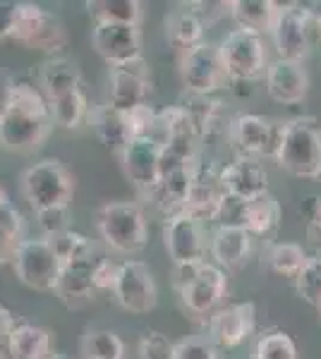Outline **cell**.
<instances>
[{"label": "cell", "mask_w": 321, "mask_h": 359, "mask_svg": "<svg viewBox=\"0 0 321 359\" xmlns=\"http://www.w3.org/2000/svg\"><path fill=\"white\" fill-rule=\"evenodd\" d=\"M51 359H67V357H63V355H53V357H51Z\"/></svg>", "instance_id": "51"}, {"label": "cell", "mask_w": 321, "mask_h": 359, "mask_svg": "<svg viewBox=\"0 0 321 359\" xmlns=\"http://www.w3.org/2000/svg\"><path fill=\"white\" fill-rule=\"evenodd\" d=\"M20 242L22 240H17L15 235L5 233V230L0 228V266H5V264L13 262L15 249H17V245H20Z\"/></svg>", "instance_id": "46"}, {"label": "cell", "mask_w": 321, "mask_h": 359, "mask_svg": "<svg viewBox=\"0 0 321 359\" xmlns=\"http://www.w3.org/2000/svg\"><path fill=\"white\" fill-rule=\"evenodd\" d=\"M268 269L276 276L283 278H297V273L302 271V266L307 264V252L302 245L297 242H276L271 249H268Z\"/></svg>", "instance_id": "32"}, {"label": "cell", "mask_w": 321, "mask_h": 359, "mask_svg": "<svg viewBox=\"0 0 321 359\" xmlns=\"http://www.w3.org/2000/svg\"><path fill=\"white\" fill-rule=\"evenodd\" d=\"M221 65L228 79L232 82H254L264 77L268 69V50L264 34L249 29H232L218 43Z\"/></svg>", "instance_id": "4"}, {"label": "cell", "mask_w": 321, "mask_h": 359, "mask_svg": "<svg viewBox=\"0 0 321 359\" xmlns=\"http://www.w3.org/2000/svg\"><path fill=\"white\" fill-rule=\"evenodd\" d=\"M89 125L94 127L96 137L101 139V144L110 151L120 154L122 149L130 144V135H127V125H125V115L120 111H115L113 106H94L89 111Z\"/></svg>", "instance_id": "27"}, {"label": "cell", "mask_w": 321, "mask_h": 359, "mask_svg": "<svg viewBox=\"0 0 321 359\" xmlns=\"http://www.w3.org/2000/svg\"><path fill=\"white\" fill-rule=\"evenodd\" d=\"M256 326V311L252 302H235L216 309L209 316L207 333L209 340L218 350H235L240 347Z\"/></svg>", "instance_id": "14"}, {"label": "cell", "mask_w": 321, "mask_h": 359, "mask_svg": "<svg viewBox=\"0 0 321 359\" xmlns=\"http://www.w3.org/2000/svg\"><path fill=\"white\" fill-rule=\"evenodd\" d=\"M173 359H221L218 347L202 335H188L180 343H175Z\"/></svg>", "instance_id": "39"}, {"label": "cell", "mask_w": 321, "mask_h": 359, "mask_svg": "<svg viewBox=\"0 0 321 359\" xmlns=\"http://www.w3.org/2000/svg\"><path fill=\"white\" fill-rule=\"evenodd\" d=\"M37 225L44 233V237H55L60 233L70 230V206H53V208H44L37 211Z\"/></svg>", "instance_id": "40"}, {"label": "cell", "mask_w": 321, "mask_h": 359, "mask_svg": "<svg viewBox=\"0 0 321 359\" xmlns=\"http://www.w3.org/2000/svg\"><path fill=\"white\" fill-rule=\"evenodd\" d=\"M278 8L281 5L271 3V0H230V17L240 29L266 34L276 22Z\"/></svg>", "instance_id": "29"}, {"label": "cell", "mask_w": 321, "mask_h": 359, "mask_svg": "<svg viewBox=\"0 0 321 359\" xmlns=\"http://www.w3.org/2000/svg\"><path fill=\"white\" fill-rule=\"evenodd\" d=\"M319 311H321V306H319Z\"/></svg>", "instance_id": "52"}, {"label": "cell", "mask_w": 321, "mask_h": 359, "mask_svg": "<svg viewBox=\"0 0 321 359\" xmlns=\"http://www.w3.org/2000/svg\"><path fill=\"white\" fill-rule=\"evenodd\" d=\"M120 264L113 259H96L94 266V290L96 292H113L118 283Z\"/></svg>", "instance_id": "41"}, {"label": "cell", "mask_w": 321, "mask_h": 359, "mask_svg": "<svg viewBox=\"0 0 321 359\" xmlns=\"http://www.w3.org/2000/svg\"><path fill=\"white\" fill-rule=\"evenodd\" d=\"M48 240V237H46ZM51 247H53L55 257L60 259V264H72V262H79V259H89L91 252H94V245L91 240L86 237L84 233L79 230H65V233L51 237Z\"/></svg>", "instance_id": "34"}, {"label": "cell", "mask_w": 321, "mask_h": 359, "mask_svg": "<svg viewBox=\"0 0 321 359\" xmlns=\"http://www.w3.org/2000/svg\"><path fill=\"white\" fill-rule=\"evenodd\" d=\"M10 41L44 53H60L67 46V32L60 17L41 8L39 3H20Z\"/></svg>", "instance_id": "6"}, {"label": "cell", "mask_w": 321, "mask_h": 359, "mask_svg": "<svg viewBox=\"0 0 321 359\" xmlns=\"http://www.w3.org/2000/svg\"><path fill=\"white\" fill-rule=\"evenodd\" d=\"M209 252L223 271L242 269L252 257V235L240 225H218L209 237Z\"/></svg>", "instance_id": "20"}, {"label": "cell", "mask_w": 321, "mask_h": 359, "mask_svg": "<svg viewBox=\"0 0 321 359\" xmlns=\"http://www.w3.org/2000/svg\"><path fill=\"white\" fill-rule=\"evenodd\" d=\"M120 161H122V170H125L127 180H130L139 192L149 194L151 189L159 184L161 142H156L154 137L132 139L120 151Z\"/></svg>", "instance_id": "16"}, {"label": "cell", "mask_w": 321, "mask_h": 359, "mask_svg": "<svg viewBox=\"0 0 321 359\" xmlns=\"http://www.w3.org/2000/svg\"><path fill=\"white\" fill-rule=\"evenodd\" d=\"M223 199H225V192H223V187L218 184V175H216V177H204L202 165H199L197 180L192 182L190 194H188V199H185L183 213H188L190 218L199 221L202 225L204 223H214V221H218V216H221Z\"/></svg>", "instance_id": "22"}, {"label": "cell", "mask_w": 321, "mask_h": 359, "mask_svg": "<svg viewBox=\"0 0 321 359\" xmlns=\"http://www.w3.org/2000/svg\"><path fill=\"white\" fill-rule=\"evenodd\" d=\"M125 115V125H127V135L132 139H144V137H154L156 123H159V111H154V106L144 103V106L134 108Z\"/></svg>", "instance_id": "37"}, {"label": "cell", "mask_w": 321, "mask_h": 359, "mask_svg": "<svg viewBox=\"0 0 321 359\" xmlns=\"http://www.w3.org/2000/svg\"><path fill=\"white\" fill-rule=\"evenodd\" d=\"M175 343L163 331L149 328L139 338V357L142 359H173Z\"/></svg>", "instance_id": "38"}, {"label": "cell", "mask_w": 321, "mask_h": 359, "mask_svg": "<svg viewBox=\"0 0 321 359\" xmlns=\"http://www.w3.org/2000/svg\"><path fill=\"white\" fill-rule=\"evenodd\" d=\"M15 326H17L15 314L5 304H0V347H5V350H8V338Z\"/></svg>", "instance_id": "47"}, {"label": "cell", "mask_w": 321, "mask_h": 359, "mask_svg": "<svg viewBox=\"0 0 321 359\" xmlns=\"http://www.w3.org/2000/svg\"><path fill=\"white\" fill-rule=\"evenodd\" d=\"M96 228L106 245L118 254H137L149 242L147 216L134 201L103 204L96 211Z\"/></svg>", "instance_id": "3"}, {"label": "cell", "mask_w": 321, "mask_h": 359, "mask_svg": "<svg viewBox=\"0 0 321 359\" xmlns=\"http://www.w3.org/2000/svg\"><path fill=\"white\" fill-rule=\"evenodd\" d=\"M204 264V262H202ZM202 264H183V266H173V285L175 290H185V287L190 285L192 280L197 278V273H199Z\"/></svg>", "instance_id": "44"}, {"label": "cell", "mask_w": 321, "mask_h": 359, "mask_svg": "<svg viewBox=\"0 0 321 359\" xmlns=\"http://www.w3.org/2000/svg\"><path fill=\"white\" fill-rule=\"evenodd\" d=\"M51 108V120L63 127V130H77V127L89 118V101H86V94L81 89L70 91V94L53 98L48 101Z\"/></svg>", "instance_id": "31"}, {"label": "cell", "mask_w": 321, "mask_h": 359, "mask_svg": "<svg viewBox=\"0 0 321 359\" xmlns=\"http://www.w3.org/2000/svg\"><path fill=\"white\" fill-rule=\"evenodd\" d=\"M317 36H319V41H321V15H317Z\"/></svg>", "instance_id": "50"}, {"label": "cell", "mask_w": 321, "mask_h": 359, "mask_svg": "<svg viewBox=\"0 0 321 359\" xmlns=\"http://www.w3.org/2000/svg\"><path fill=\"white\" fill-rule=\"evenodd\" d=\"M0 228L5 233L15 235L17 240H25V216L15 208V204L0 208Z\"/></svg>", "instance_id": "42"}, {"label": "cell", "mask_w": 321, "mask_h": 359, "mask_svg": "<svg viewBox=\"0 0 321 359\" xmlns=\"http://www.w3.org/2000/svg\"><path fill=\"white\" fill-rule=\"evenodd\" d=\"M264 82L266 94L276 103H283V106L302 103L309 91V74L305 65L295 60H283V57H276V60L268 62Z\"/></svg>", "instance_id": "18"}, {"label": "cell", "mask_w": 321, "mask_h": 359, "mask_svg": "<svg viewBox=\"0 0 321 359\" xmlns=\"http://www.w3.org/2000/svg\"><path fill=\"white\" fill-rule=\"evenodd\" d=\"M51 127V108L41 89L27 79H17L13 103L0 120V144L17 154L37 151L48 137Z\"/></svg>", "instance_id": "1"}, {"label": "cell", "mask_w": 321, "mask_h": 359, "mask_svg": "<svg viewBox=\"0 0 321 359\" xmlns=\"http://www.w3.org/2000/svg\"><path fill=\"white\" fill-rule=\"evenodd\" d=\"M199 165L202 163H199V158H197L195 163L178 168V170L168 172V175H161L159 184H156V187L147 194L149 199L154 201L163 213H166V218L173 216V213L183 211L192 182L197 180V172H199Z\"/></svg>", "instance_id": "21"}, {"label": "cell", "mask_w": 321, "mask_h": 359, "mask_svg": "<svg viewBox=\"0 0 321 359\" xmlns=\"http://www.w3.org/2000/svg\"><path fill=\"white\" fill-rule=\"evenodd\" d=\"M218 184L228 196L247 201L268 192V172L261 158L235 156V161H230L218 170Z\"/></svg>", "instance_id": "17"}, {"label": "cell", "mask_w": 321, "mask_h": 359, "mask_svg": "<svg viewBox=\"0 0 321 359\" xmlns=\"http://www.w3.org/2000/svg\"><path fill=\"white\" fill-rule=\"evenodd\" d=\"M108 106L120 113H130L134 108L149 103V79L142 69V62L127 67H113L108 77Z\"/></svg>", "instance_id": "19"}, {"label": "cell", "mask_w": 321, "mask_h": 359, "mask_svg": "<svg viewBox=\"0 0 321 359\" xmlns=\"http://www.w3.org/2000/svg\"><path fill=\"white\" fill-rule=\"evenodd\" d=\"M297 294L305 299L307 304L321 306V254L307 257V264L302 266V271L295 278Z\"/></svg>", "instance_id": "36"}, {"label": "cell", "mask_w": 321, "mask_h": 359, "mask_svg": "<svg viewBox=\"0 0 321 359\" xmlns=\"http://www.w3.org/2000/svg\"><path fill=\"white\" fill-rule=\"evenodd\" d=\"M178 294L185 309L195 316H211L216 309H221L228 294V273L221 266L204 262L195 280Z\"/></svg>", "instance_id": "15"}, {"label": "cell", "mask_w": 321, "mask_h": 359, "mask_svg": "<svg viewBox=\"0 0 321 359\" xmlns=\"http://www.w3.org/2000/svg\"><path fill=\"white\" fill-rule=\"evenodd\" d=\"M15 273L27 287L37 292H55L63 264L55 257L51 240L46 237H25L17 245L13 257Z\"/></svg>", "instance_id": "7"}, {"label": "cell", "mask_w": 321, "mask_h": 359, "mask_svg": "<svg viewBox=\"0 0 321 359\" xmlns=\"http://www.w3.org/2000/svg\"><path fill=\"white\" fill-rule=\"evenodd\" d=\"M283 211L278 199L271 192H264L254 199L242 201L240 228L247 230L252 237H266L281 225Z\"/></svg>", "instance_id": "25"}, {"label": "cell", "mask_w": 321, "mask_h": 359, "mask_svg": "<svg viewBox=\"0 0 321 359\" xmlns=\"http://www.w3.org/2000/svg\"><path fill=\"white\" fill-rule=\"evenodd\" d=\"M15 82H17V79L13 77V74L5 72V69H0V120H3L5 113H8L10 103H13Z\"/></svg>", "instance_id": "45"}, {"label": "cell", "mask_w": 321, "mask_h": 359, "mask_svg": "<svg viewBox=\"0 0 321 359\" xmlns=\"http://www.w3.org/2000/svg\"><path fill=\"white\" fill-rule=\"evenodd\" d=\"M39 89L46 96V101H53L70 94V91L81 89V72L77 62L67 57H51L39 69Z\"/></svg>", "instance_id": "24"}, {"label": "cell", "mask_w": 321, "mask_h": 359, "mask_svg": "<svg viewBox=\"0 0 321 359\" xmlns=\"http://www.w3.org/2000/svg\"><path fill=\"white\" fill-rule=\"evenodd\" d=\"M91 46L110 67H127L142 62V29L113 22H94Z\"/></svg>", "instance_id": "11"}, {"label": "cell", "mask_w": 321, "mask_h": 359, "mask_svg": "<svg viewBox=\"0 0 321 359\" xmlns=\"http://www.w3.org/2000/svg\"><path fill=\"white\" fill-rule=\"evenodd\" d=\"M254 359H297V345L285 331L273 328L259 335L254 345Z\"/></svg>", "instance_id": "35"}, {"label": "cell", "mask_w": 321, "mask_h": 359, "mask_svg": "<svg viewBox=\"0 0 321 359\" xmlns=\"http://www.w3.org/2000/svg\"><path fill=\"white\" fill-rule=\"evenodd\" d=\"M228 135L237 156L249 158H276L283 139V123L261 118L256 113H240L230 120Z\"/></svg>", "instance_id": "9"}, {"label": "cell", "mask_w": 321, "mask_h": 359, "mask_svg": "<svg viewBox=\"0 0 321 359\" xmlns=\"http://www.w3.org/2000/svg\"><path fill=\"white\" fill-rule=\"evenodd\" d=\"M22 194L34 213L53 206H70L74 194V180L60 161L44 158L22 172Z\"/></svg>", "instance_id": "5"}, {"label": "cell", "mask_w": 321, "mask_h": 359, "mask_svg": "<svg viewBox=\"0 0 321 359\" xmlns=\"http://www.w3.org/2000/svg\"><path fill=\"white\" fill-rule=\"evenodd\" d=\"M180 77H183L185 89L192 96H211L225 84V72L221 65L218 46L199 43L188 53H183L180 60Z\"/></svg>", "instance_id": "13"}, {"label": "cell", "mask_w": 321, "mask_h": 359, "mask_svg": "<svg viewBox=\"0 0 321 359\" xmlns=\"http://www.w3.org/2000/svg\"><path fill=\"white\" fill-rule=\"evenodd\" d=\"M86 10L94 17V22H113V25L139 27L144 17L142 3L137 0H89Z\"/></svg>", "instance_id": "30"}, {"label": "cell", "mask_w": 321, "mask_h": 359, "mask_svg": "<svg viewBox=\"0 0 321 359\" xmlns=\"http://www.w3.org/2000/svg\"><path fill=\"white\" fill-rule=\"evenodd\" d=\"M94 266L96 259H79V262L65 264L60 271V280H58L55 294L65 304L86 302L96 294L94 290Z\"/></svg>", "instance_id": "23"}, {"label": "cell", "mask_w": 321, "mask_h": 359, "mask_svg": "<svg viewBox=\"0 0 321 359\" xmlns=\"http://www.w3.org/2000/svg\"><path fill=\"white\" fill-rule=\"evenodd\" d=\"M10 204H13V199H10V192L3 187V184H0V208H3V206H10Z\"/></svg>", "instance_id": "49"}, {"label": "cell", "mask_w": 321, "mask_h": 359, "mask_svg": "<svg viewBox=\"0 0 321 359\" xmlns=\"http://www.w3.org/2000/svg\"><path fill=\"white\" fill-rule=\"evenodd\" d=\"M10 359H51V333L34 323H17L8 338Z\"/></svg>", "instance_id": "26"}, {"label": "cell", "mask_w": 321, "mask_h": 359, "mask_svg": "<svg viewBox=\"0 0 321 359\" xmlns=\"http://www.w3.org/2000/svg\"><path fill=\"white\" fill-rule=\"evenodd\" d=\"M204 29H207V25L185 5H180V10H173L166 17V39L171 41L173 48L183 50V53L204 43Z\"/></svg>", "instance_id": "28"}, {"label": "cell", "mask_w": 321, "mask_h": 359, "mask_svg": "<svg viewBox=\"0 0 321 359\" xmlns=\"http://www.w3.org/2000/svg\"><path fill=\"white\" fill-rule=\"evenodd\" d=\"M113 297L130 314H149L159 302V287L149 266L137 259L122 262Z\"/></svg>", "instance_id": "12"}, {"label": "cell", "mask_w": 321, "mask_h": 359, "mask_svg": "<svg viewBox=\"0 0 321 359\" xmlns=\"http://www.w3.org/2000/svg\"><path fill=\"white\" fill-rule=\"evenodd\" d=\"M81 357L84 359H122L125 345L120 335L108 328H91L81 338Z\"/></svg>", "instance_id": "33"}, {"label": "cell", "mask_w": 321, "mask_h": 359, "mask_svg": "<svg viewBox=\"0 0 321 359\" xmlns=\"http://www.w3.org/2000/svg\"><path fill=\"white\" fill-rule=\"evenodd\" d=\"M17 5H20V0H0V41H5V39L10 41V36H13Z\"/></svg>", "instance_id": "43"}, {"label": "cell", "mask_w": 321, "mask_h": 359, "mask_svg": "<svg viewBox=\"0 0 321 359\" xmlns=\"http://www.w3.org/2000/svg\"><path fill=\"white\" fill-rule=\"evenodd\" d=\"M163 245H166L168 257L173 259V266L207 262L204 259L209 249L207 228L183 211L163 221Z\"/></svg>", "instance_id": "10"}, {"label": "cell", "mask_w": 321, "mask_h": 359, "mask_svg": "<svg viewBox=\"0 0 321 359\" xmlns=\"http://www.w3.org/2000/svg\"><path fill=\"white\" fill-rule=\"evenodd\" d=\"M309 223H312V228L321 235V199H314L312 213H309Z\"/></svg>", "instance_id": "48"}, {"label": "cell", "mask_w": 321, "mask_h": 359, "mask_svg": "<svg viewBox=\"0 0 321 359\" xmlns=\"http://www.w3.org/2000/svg\"><path fill=\"white\" fill-rule=\"evenodd\" d=\"M273 161L295 177H321V130L317 123L307 118L283 123V139Z\"/></svg>", "instance_id": "2"}, {"label": "cell", "mask_w": 321, "mask_h": 359, "mask_svg": "<svg viewBox=\"0 0 321 359\" xmlns=\"http://www.w3.org/2000/svg\"><path fill=\"white\" fill-rule=\"evenodd\" d=\"M312 29H317V15L302 3H288L278 8L276 22L271 27L273 48L283 60L302 62L309 55Z\"/></svg>", "instance_id": "8"}]
</instances>
